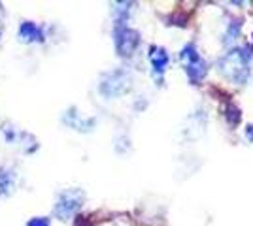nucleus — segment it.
<instances>
[{"label": "nucleus", "instance_id": "f257e3e1", "mask_svg": "<svg viewBox=\"0 0 253 226\" xmlns=\"http://www.w3.org/2000/svg\"><path fill=\"white\" fill-rule=\"evenodd\" d=\"M85 202V193L82 189H66L57 196L55 202V215L63 221H68L80 211V207Z\"/></svg>", "mask_w": 253, "mask_h": 226}, {"label": "nucleus", "instance_id": "f03ea898", "mask_svg": "<svg viewBox=\"0 0 253 226\" xmlns=\"http://www.w3.org/2000/svg\"><path fill=\"white\" fill-rule=\"evenodd\" d=\"M130 81L132 79H130V75L126 74L125 70H112V72L102 75L98 91L106 98H117L121 97V95H125V93H128Z\"/></svg>", "mask_w": 253, "mask_h": 226}, {"label": "nucleus", "instance_id": "7ed1b4c3", "mask_svg": "<svg viewBox=\"0 0 253 226\" xmlns=\"http://www.w3.org/2000/svg\"><path fill=\"white\" fill-rule=\"evenodd\" d=\"M114 42H116L117 55L130 57L140 45V34L126 25H117L116 31H114Z\"/></svg>", "mask_w": 253, "mask_h": 226}, {"label": "nucleus", "instance_id": "20e7f679", "mask_svg": "<svg viewBox=\"0 0 253 226\" xmlns=\"http://www.w3.org/2000/svg\"><path fill=\"white\" fill-rule=\"evenodd\" d=\"M181 61H183V66H185V72L191 77V81H201L204 74H206V63L202 61V57L199 55L197 47L195 45H187L183 47L181 51Z\"/></svg>", "mask_w": 253, "mask_h": 226}, {"label": "nucleus", "instance_id": "39448f33", "mask_svg": "<svg viewBox=\"0 0 253 226\" xmlns=\"http://www.w3.org/2000/svg\"><path fill=\"white\" fill-rule=\"evenodd\" d=\"M2 132H4V138H6L8 143L21 145L25 153H31V151L36 149V140L32 138L31 134L21 132V130L13 129V127H6V129H2Z\"/></svg>", "mask_w": 253, "mask_h": 226}, {"label": "nucleus", "instance_id": "423d86ee", "mask_svg": "<svg viewBox=\"0 0 253 226\" xmlns=\"http://www.w3.org/2000/svg\"><path fill=\"white\" fill-rule=\"evenodd\" d=\"M17 38H19L21 43H36V42H43L45 34H43L42 27L36 25L34 21H23L21 25H19Z\"/></svg>", "mask_w": 253, "mask_h": 226}, {"label": "nucleus", "instance_id": "0eeeda50", "mask_svg": "<svg viewBox=\"0 0 253 226\" xmlns=\"http://www.w3.org/2000/svg\"><path fill=\"white\" fill-rule=\"evenodd\" d=\"M63 123L68 125L70 129L80 130V132H89V130L95 127V119H84L80 117V113L76 109H68L63 115Z\"/></svg>", "mask_w": 253, "mask_h": 226}, {"label": "nucleus", "instance_id": "6e6552de", "mask_svg": "<svg viewBox=\"0 0 253 226\" xmlns=\"http://www.w3.org/2000/svg\"><path fill=\"white\" fill-rule=\"evenodd\" d=\"M15 179H17V175L11 168H6V166L0 168V196H10L13 193Z\"/></svg>", "mask_w": 253, "mask_h": 226}, {"label": "nucleus", "instance_id": "1a4fd4ad", "mask_svg": "<svg viewBox=\"0 0 253 226\" xmlns=\"http://www.w3.org/2000/svg\"><path fill=\"white\" fill-rule=\"evenodd\" d=\"M149 61H151V66L153 70L163 74L169 66V53L163 49V47H151V53H149Z\"/></svg>", "mask_w": 253, "mask_h": 226}, {"label": "nucleus", "instance_id": "9d476101", "mask_svg": "<svg viewBox=\"0 0 253 226\" xmlns=\"http://www.w3.org/2000/svg\"><path fill=\"white\" fill-rule=\"evenodd\" d=\"M27 226H51V223L47 217H34L27 223Z\"/></svg>", "mask_w": 253, "mask_h": 226}, {"label": "nucleus", "instance_id": "9b49d317", "mask_svg": "<svg viewBox=\"0 0 253 226\" xmlns=\"http://www.w3.org/2000/svg\"><path fill=\"white\" fill-rule=\"evenodd\" d=\"M246 138L250 141H253V125H248V127H246Z\"/></svg>", "mask_w": 253, "mask_h": 226}, {"label": "nucleus", "instance_id": "f8f14e48", "mask_svg": "<svg viewBox=\"0 0 253 226\" xmlns=\"http://www.w3.org/2000/svg\"><path fill=\"white\" fill-rule=\"evenodd\" d=\"M0 36H2V25H0Z\"/></svg>", "mask_w": 253, "mask_h": 226}]
</instances>
